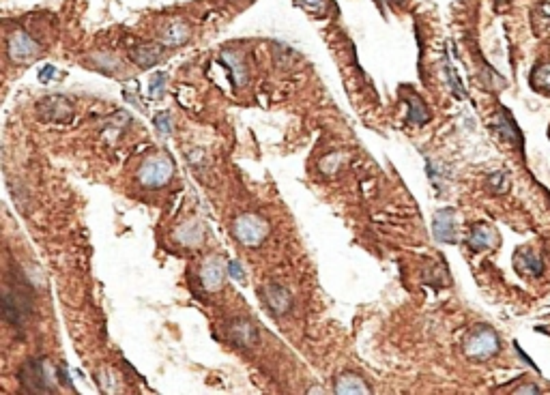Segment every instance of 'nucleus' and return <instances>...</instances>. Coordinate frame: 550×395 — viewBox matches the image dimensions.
Wrapping results in <instances>:
<instances>
[{"label":"nucleus","mask_w":550,"mask_h":395,"mask_svg":"<svg viewBox=\"0 0 550 395\" xmlns=\"http://www.w3.org/2000/svg\"><path fill=\"white\" fill-rule=\"evenodd\" d=\"M172 172H174L172 161L166 155H155V157H148L142 163V168L138 172V181L142 187L159 189V187L168 185V181L172 179Z\"/></svg>","instance_id":"obj_3"},{"label":"nucleus","mask_w":550,"mask_h":395,"mask_svg":"<svg viewBox=\"0 0 550 395\" xmlns=\"http://www.w3.org/2000/svg\"><path fill=\"white\" fill-rule=\"evenodd\" d=\"M37 110L41 118H47V120H65L71 116V104L65 97H47L37 106Z\"/></svg>","instance_id":"obj_11"},{"label":"nucleus","mask_w":550,"mask_h":395,"mask_svg":"<svg viewBox=\"0 0 550 395\" xmlns=\"http://www.w3.org/2000/svg\"><path fill=\"white\" fill-rule=\"evenodd\" d=\"M200 284L209 292H215L223 286V268L219 260H209L203 264V268H200Z\"/></svg>","instance_id":"obj_13"},{"label":"nucleus","mask_w":550,"mask_h":395,"mask_svg":"<svg viewBox=\"0 0 550 395\" xmlns=\"http://www.w3.org/2000/svg\"><path fill=\"white\" fill-rule=\"evenodd\" d=\"M164 84H166V73H157V76H153V80H151V95L153 97H162Z\"/></svg>","instance_id":"obj_23"},{"label":"nucleus","mask_w":550,"mask_h":395,"mask_svg":"<svg viewBox=\"0 0 550 395\" xmlns=\"http://www.w3.org/2000/svg\"><path fill=\"white\" fill-rule=\"evenodd\" d=\"M514 266L518 268L520 275H529V277H537L544 271L542 260L531 250H518L514 254Z\"/></svg>","instance_id":"obj_12"},{"label":"nucleus","mask_w":550,"mask_h":395,"mask_svg":"<svg viewBox=\"0 0 550 395\" xmlns=\"http://www.w3.org/2000/svg\"><path fill=\"white\" fill-rule=\"evenodd\" d=\"M389 3H402V0H389Z\"/></svg>","instance_id":"obj_26"},{"label":"nucleus","mask_w":550,"mask_h":395,"mask_svg":"<svg viewBox=\"0 0 550 395\" xmlns=\"http://www.w3.org/2000/svg\"><path fill=\"white\" fill-rule=\"evenodd\" d=\"M228 337L233 344L239 346V348H252L258 341V331L252 323H247V320H235L228 327Z\"/></svg>","instance_id":"obj_10"},{"label":"nucleus","mask_w":550,"mask_h":395,"mask_svg":"<svg viewBox=\"0 0 550 395\" xmlns=\"http://www.w3.org/2000/svg\"><path fill=\"white\" fill-rule=\"evenodd\" d=\"M54 73H56V69H54L52 65H45V67L41 69V73H39V78H41V82H49V80H52Z\"/></svg>","instance_id":"obj_25"},{"label":"nucleus","mask_w":550,"mask_h":395,"mask_svg":"<svg viewBox=\"0 0 550 395\" xmlns=\"http://www.w3.org/2000/svg\"><path fill=\"white\" fill-rule=\"evenodd\" d=\"M177 239L183 245H196L200 239H203V232H200V226H196V224H185L183 228L177 230Z\"/></svg>","instance_id":"obj_20"},{"label":"nucleus","mask_w":550,"mask_h":395,"mask_svg":"<svg viewBox=\"0 0 550 395\" xmlns=\"http://www.w3.org/2000/svg\"><path fill=\"white\" fill-rule=\"evenodd\" d=\"M164 54V45H138L129 49V56L138 67H151Z\"/></svg>","instance_id":"obj_14"},{"label":"nucleus","mask_w":550,"mask_h":395,"mask_svg":"<svg viewBox=\"0 0 550 395\" xmlns=\"http://www.w3.org/2000/svg\"><path fill=\"white\" fill-rule=\"evenodd\" d=\"M189 37V29L185 26V24H170V26L164 31V41L168 45H181L185 43Z\"/></svg>","instance_id":"obj_17"},{"label":"nucleus","mask_w":550,"mask_h":395,"mask_svg":"<svg viewBox=\"0 0 550 395\" xmlns=\"http://www.w3.org/2000/svg\"><path fill=\"white\" fill-rule=\"evenodd\" d=\"M153 122H155V127L159 129V134H164V136H168V134L172 131V118H170L168 112H159V114L153 118Z\"/></svg>","instance_id":"obj_22"},{"label":"nucleus","mask_w":550,"mask_h":395,"mask_svg":"<svg viewBox=\"0 0 550 395\" xmlns=\"http://www.w3.org/2000/svg\"><path fill=\"white\" fill-rule=\"evenodd\" d=\"M228 271H230V275H233L237 282H243V280H245V273H243V268H241V264H239V262H235V260H233V262L228 264Z\"/></svg>","instance_id":"obj_24"},{"label":"nucleus","mask_w":550,"mask_h":395,"mask_svg":"<svg viewBox=\"0 0 550 395\" xmlns=\"http://www.w3.org/2000/svg\"><path fill=\"white\" fill-rule=\"evenodd\" d=\"M260 296H262L265 305H267L273 314H278V316L286 314V312L290 309V303H292L290 292H288L284 286L273 284V282H271V284H265V286L260 288Z\"/></svg>","instance_id":"obj_7"},{"label":"nucleus","mask_w":550,"mask_h":395,"mask_svg":"<svg viewBox=\"0 0 550 395\" xmlns=\"http://www.w3.org/2000/svg\"><path fill=\"white\" fill-rule=\"evenodd\" d=\"M531 84L535 90L550 92V65H537L531 73Z\"/></svg>","instance_id":"obj_19"},{"label":"nucleus","mask_w":550,"mask_h":395,"mask_svg":"<svg viewBox=\"0 0 550 395\" xmlns=\"http://www.w3.org/2000/svg\"><path fill=\"white\" fill-rule=\"evenodd\" d=\"M404 99L409 102V110H411L409 120L413 122V125H423V122H428L430 112H428L426 104L419 99V95L417 92H409V95H404Z\"/></svg>","instance_id":"obj_16"},{"label":"nucleus","mask_w":550,"mask_h":395,"mask_svg":"<svg viewBox=\"0 0 550 395\" xmlns=\"http://www.w3.org/2000/svg\"><path fill=\"white\" fill-rule=\"evenodd\" d=\"M294 5H299L301 9H306L308 13L314 15H327L331 9H336V5L331 0H294Z\"/></svg>","instance_id":"obj_18"},{"label":"nucleus","mask_w":550,"mask_h":395,"mask_svg":"<svg viewBox=\"0 0 550 395\" xmlns=\"http://www.w3.org/2000/svg\"><path fill=\"white\" fill-rule=\"evenodd\" d=\"M39 43L26 33H13L7 43V54L13 63H26L39 54Z\"/></svg>","instance_id":"obj_6"},{"label":"nucleus","mask_w":550,"mask_h":395,"mask_svg":"<svg viewBox=\"0 0 550 395\" xmlns=\"http://www.w3.org/2000/svg\"><path fill=\"white\" fill-rule=\"evenodd\" d=\"M333 391L340 393V395L342 393L344 395H351V393H370L368 385L359 376H355V374H342V376H338Z\"/></svg>","instance_id":"obj_15"},{"label":"nucleus","mask_w":550,"mask_h":395,"mask_svg":"<svg viewBox=\"0 0 550 395\" xmlns=\"http://www.w3.org/2000/svg\"><path fill=\"white\" fill-rule=\"evenodd\" d=\"M5 316L13 327H24V323L33 314V299L31 292L24 286V282H15V286H9L5 290Z\"/></svg>","instance_id":"obj_1"},{"label":"nucleus","mask_w":550,"mask_h":395,"mask_svg":"<svg viewBox=\"0 0 550 395\" xmlns=\"http://www.w3.org/2000/svg\"><path fill=\"white\" fill-rule=\"evenodd\" d=\"M434 239L441 243H456V217L452 209H441L432 219Z\"/></svg>","instance_id":"obj_8"},{"label":"nucleus","mask_w":550,"mask_h":395,"mask_svg":"<svg viewBox=\"0 0 550 395\" xmlns=\"http://www.w3.org/2000/svg\"><path fill=\"white\" fill-rule=\"evenodd\" d=\"M19 385L26 393H49L52 391V380H49V369L43 361H31L22 367Z\"/></svg>","instance_id":"obj_5"},{"label":"nucleus","mask_w":550,"mask_h":395,"mask_svg":"<svg viewBox=\"0 0 550 395\" xmlns=\"http://www.w3.org/2000/svg\"><path fill=\"white\" fill-rule=\"evenodd\" d=\"M498 245V236L492 226L488 224H475L469 234V247L473 252H486Z\"/></svg>","instance_id":"obj_9"},{"label":"nucleus","mask_w":550,"mask_h":395,"mask_svg":"<svg viewBox=\"0 0 550 395\" xmlns=\"http://www.w3.org/2000/svg\"><path fill=\"white\" fill-rule=\"evenodd\" d=\"M267 232H269V228L265 224V219H260L258 215L247 213L235 221V236L245 247H258L265 241Z\"/></svg>","instance_id":"obj_4"},{"label":"nucleus","mask_w":550,"mask_h":395,"mask_svg":"<svg viewBox=\"0 0 550 395\" xmlns=\"http://www.w3.org/2000/svg\"><path fill=\"white\" fill-rule=\"evenodd\" d=\"M488 189L492 193H505L510 189V179L505 172H494L488 177Z\"/></svg>","instance_id":"obj_21"},{"label":"nucleus","mask_w":550,"mask_h":395,"mask_svg":"<svg viewBox=\"0 0 550 395\" xmlns=\"http://www.w3.org/2000/svg\"><path fill=\"white\" fill-rule=\"evenodd\" d=\"M498 348H501L498 335L488 327H478L464 341V355L473 361H486L494 357Z\"/></svg>","instance_id":"obj_2"}]
</instances>
